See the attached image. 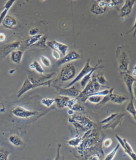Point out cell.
<instances>
[{"instance_id":"6da1fadb","label":"cell","mask_w":136,"mask_h":160,"mask_svg":"<svg viewBox=\"0 0 136 160\" xmlns=\"http://www.w3.org/2000/svg\"><path fill=\"white\" fill-rule=\"evenodd\" d=\"M69 122L72 124L77 130L80 131H88L95 126V123L87 117L80 115H73L69 119Z\"/></svg>"},{"instance_id":"7a4b0ae2","label":"cell","mask_w":136,"mask_h":160,"mask_svg":"<svg viewBox=\"0 0 136 160\" xmlns=\"http://www.w3.org/2000/svg\"><path fill=\"white\" fill-rule=\"evenodd\" d=\"M96 134L92 130L87 131L84 136L79 146H78V152L81 155L83 156L87 151L94 146L97 142V137Z\"/></svg>"},{"instance_id":"3957f363","label":"cell","mask_w":136,"mask_h":160,"mask_svg":"<svg viewBox=\"0 0 136 160\" xmlns=\"http://www.w3.org/2000/svg\"><path fill=\"white\" fill-rule=\"evenodd\" d=\"M101 87V86L97 82L96 77H92L91 81L84 88V90L80 92V94L77 98L82 102H85L90 96L99 91Z\"/></svg>"},{"instance_id":"277c9868","label":"cell","mask_w":136,"mask_h":160,"mask_svg":"<svg viewBox=\"0 0 136 160\" xmlns=\"http://www.w3.org/2000/svg\"><path fill=\"white\" fill-rule=\"evenodd\" d=\"M118 49H119L117 50V56L119 59V68L120 72L124 74L128 73L129 71V57L125 51L120 49V47L118 48Z\"/></svg>"},{"instance_id":"5b68a950","label":"cell","mask_w":136,"mask_h":160,"mask_svg":"<svg viewBox=\"0 0 136 160\" xmlns=\"http://www.w3.org/2000/svg\"><path fill=\"white\" fill-rule=\"evenodd\" d=\"M52 80H49L46 81V82H43L42 83L38 84H35L31 83L29 81L28 78H26L25 81H24V83L22 84L21 88H20V89L19 90L18 92L17 93V97L20 98V97L25 94L26 92H27V91L30 90L35 89L37 87H42V86H49L51 85V83L52 82Z\"/></svg>"},{"instance_id":"8992f818","label":"cell","mask_w":136,"mask_h":160,"mask_svg":"<svg viewBox=\"0 0 136 160\" xmlns=\"http://www.w3.org/2000/svg\"><path fill=\"white\" fill-rule=\"evenodd\" d=\"M76 73V68L73 65L68 64L64 67L60 73V80L62 82H66L74 78Z\"/></svg>"},{"instance_id":"52a82bcc","label":"cell","mask_w":136,"mask_h":160,"mask_svg":"<svg viewBox=\"0 0 136 160\" xmlns=\"http://www.w3.org/2000/svg\"><path fill=\"white\" fill-rule=\"evenodd\" d=\"M15 117L21 118H28L35 116L38 112L36 111H29L21 106H17L12 111Z\"/></svg>"},{"instance_id":"ba28073f","label":"cell","mask_w":136,"mask_h":160,"mask_svg":"<svg viewBox=\"0 0 136 160\" xmlns=\"http://www.w3.org/2000/svg\"><path fill=\"white\" fill-rule=\"evenodd\" d=\"M55 74V73H49L46 75H37L33 73H30L28 75V79L32 83L38 84L50 80Z\"/></svg>"},{"instance_id":"9c48e42d","label":"cell","mask_w":136,"mask_h":160,"mask_svg":"<svg viewBox=\"0 0 136 160\" xmlns=\"http://www.w3.org/2000/svg\"><path fill=\"white\" fill-rule=\"evenodd\" d=\"M90 60H91L90 59H88L86 64L84 66V68L82 69V71H80V73L78 74L76 78H74V80H73V81H71L69 84H68L67 86L64 88H69L71 87L74 84L82 80V78H83L85 76L88 74L91 71H92L94 68V67L93 68L90 65V64H89Z\"/></svg>"},{"instance_id":"30bf717a","label":"cell","mask_w":136,"mask_h":160,"mask_svg":"<svg viewBox=\"0 0 136 160\" xmlns=\"http://www.w3.org/2000/svg\"><path fill=\"white\" fill-rule=\"evenodd\" d=\"M116 138L119 142L120 145L121 146L122 148H123L124 151L133 160H136V155L134 153V151L133 150V148L129 144L128 142L127 141L126 139H122L119 136L116 135Z\"/></svg>"},{"instance_id":"8fae6325","label":"cell","mask_w":136,"mask_h":160,"mask_svg":"<svg viewBox=\"0 0 136 160\" xmlns=\"http://www.w3.org/2000/svg\"><path fill=\"white\" fill-rule=\"evenodd\" d=\"M56 89L58 91L59 95L69 97H73L77 98L81 92L78 89H77L76 87L74 86H72L69 88H62L58 87H56Z\"/></svg>"},{"instance_id":"7c38bea8","label":"cell","mask_w":136,"mask_h":160,"mask_svg":"<svg viewBox=\"0 0 136 160\" xmlns=\"http://www.w3.org/2000/svg\"><path fill=\"white\" fill-rule=\"evenodd\" d=\"M47 47L51 48V49L54 50H58L60 52L63 56H65L69 50V48L66 44L61 43L60 42H57L55 40H53L51 41H47L46 43Z\"/></svg>"},{"instance_id":"4fadbf2b","label":"cell","mask_w":136,"mask_h":160,"mask_svg":"<svg viewBox=\"0 0 136 160\" xmlns=\"http://www.w3.org/2000/svg\"><path fill=\"white\" fill-rule=\"evenodd\" d=\"M80 57V55L78 52L76 51H72L71 52L69 53L68 55H65L63 58L60 59V60L56 63V66L58 68L59 66L62 65L65 63L77 60L79 59Z\"/></svg>"},{"instance_id":"5bb4252c","label":"cell","mask_w":136,"mask_h":160,"mask_svg":"<svg viewBox=\"0 0 136 160\" xmlns=\"http://www.w3.org/2000/svg\"><path fill=\"white\" fill-rule=\"evenodd\" d=\"M136 2L135 0H127L125 1L124 6H122L120 10V15L121 17H124L128 16L132 12L133 8Z\"/></svg>"},{"instance_id":"9a60e30c","label":"cell","mask_w":136,"mask_h":160,"mask_svg":"<svg viewBox=\"0 0 136 160\" xmlns=\"http://www.w3.org/2000/svg\"><path fill=\"white\" fill-rule=\"evenodd\" d=\"M124 82L125 83V85L127 86V89L129 91V93L130 95L131 99H133L135 96L134 92L133 91V84L135 81L136 79L133 76L128 74V73L124 74Z\"/></svg>"},{"instance_id":"2e32d148","label":"cell","mask_w":136,"mask_h":160,"mask_svg":"<svg viewBox=\"0 0 136 160\" xmlns=\"http://www.w3.org/2000/svg\"><path fill=\"white\" fill-rule=\"evenodd\" d=\"M124 116V114H121V113L118 114L116 117L113 118L111 122H109V123L106 124V125L103 126V129H106L111 128L112 129L115 130V128L119 126V123L122 122Z\"/></svg>"},{"instance_id":"e0dca14e","label":"cell","mask_w":136,"mask_h":160,"mask_svg":"<svg viewBox=\"0 0 136 160\" xmlns=\"http://www.w3.org/2000/svg\"><path fill=\"white\" fill-rule=\"evenodd\" d=\"M2 24L4 28L11 29L17 25V22L12 17L10 16L9 15H7L4 18Z\"/></svg>"},{"instance_id":"ac0fdd59","label":"cell","mask_w":136,"mask_h":160,"mask_svg":"<svg viewBox=\"0 0 136 160\" xmlns=\"http://www.w3.org/2000/svg\"><path fill=\"white\" fill-rule=\"evenodd\" d=\"M100 64V62L99 61L98 64H96V66H95L94 68L92 71H91L88 74L86 75L83 78H82L81 82H80V84H81V86H82V88H84H84L87 85L88 83L91 81V78H92V75H93L94 72L96 69H97V68H102V67L98 66Z\"/></svg>"},{"instance_id":"d6986e66","label":"cell","mask_w":136,"mask_h":160,"mask_svg":"<svg viewBox=\"0 0 136 160\" xmlns=\"http://www.w3.org/2000/svg\"><path fill=\"white\" fill-rule=\"evenodd\" d=\"M70 98L69 97L63 96H59L55 99V102L56 103V106L59 108H66V104Z\"/></svg>"},{"instance_id":"ffe728a7","label":"cell","mask_w":136,"mask_h":160,"mask_svg":"<svg viewBox=\"0 0 136 160\" xmlns=\"http://www.w3.org/2000/svg\"><path fill=\"white\" fill-rule=\"evenodd\" d=\"M15 2H16L15 0H9L6 2V4L3 7V10L0 14V26L2 24L4 18L7 16L9 10L10 9V8L12 6L13 4Z\"/></svg>"},{"instance_id":"44dd1931","label":"cell","mask_w":136,"mask_h":160,"mask_svg":"<svg viewBox=\"0 0 136 160\" xmlns=\"http://www.w3.org/2000/svg\"><path fill=\"white\" fill-rule=\"evenodd\" d=\"M24 52L21 50H15L11 52V59L16 64H20L21 62Z\"/></svg>"},{"instance_id":"7402d4cb","label":"cell","mask_w":136,"mask_h":160,"mask_svg":"<svg viewBox=\"0 0 136 160\" xmlns=\"http://www.w3.org/2000/svg\"><path fill=\"white\" fill-rule=\"evenodd\" d=\"M9 141L12 145L16 147H20L24 144L23 140L17 135H12L9 138Z\"/></svg>"},{"instance_id":"603a6c76","label":"cell","mask_w":136,"mask_h":160,"mask_svg":"<svg viewBox=\"0 0 136 160\" xmlns=\"http://www.w3.org/2000/svg\"><path fill=\"white\" fill-rule=\"evenodd\" d=\"M127 99L128 98L126 97L114 94L113 93H112V94L111 95L110 101L115 104H122V103H124L125 100H127Z\"/></svg>"},{"instance_id":"cb8c5ba5","label":"cell","mask_w":136,"mask_h":160,"mask_svg":"<svg viewBox=\"0 0 136 160\" xmlns=\"http://www.w3.org/2000/svg\"><path fill=\"white\" fill-rule=\"evenodd\" d=\"M43 35L42 34H37L36 35H35L33 37H30L28 38L27 40L26 41V45L27 47H31L34 45L35 44L38 42Z\"/></svg>"},{"instance_id":"d4e9b609","label":"cell","mask_w":136,"mask_h":160,"mask_svg":"<svg viewBox=\"0 0 136 160\" xmlns=\"http://www.w3.org/2000/svg\"><path fill=\"white\" fill-rule=\"evenodd\" d=\"M106 11V8H101L97 4H94L91 8V11L95 15H101Z\"/></svg>"},{"instance_id":"484cf974","label":"cell","mask_w":136,"mask_h":160,"mask_svg":"<svg viewBox=\"0 0 136 160\" xmlns=\"http://www.w3.org/2000/svg\"><path fill=\"white\" fill-rule=\"evenodd\" d=\"M126 111L129 112L131 116L134 118V120H136V111L134 108V99H131L130 102L126 106Z\"/></svg>"},{"instance_id":"4316f807","label":"cell","mask_w":136,"mask_h":160,"mask_svg":"<svg viewBox=\"0 0 136 160\" xmlns=\"http://www.w3.org/2000/svg\"><path fill=\"white\" fill-rule=\"evenodd\" d=\"M82 140V137L78 135L77 136L75 137L70 140H69V141H68L67 143L69 146L76 148L79 146Z\"/></svg>"},{"instance_id":"83f0119b","label":"cell","mask_w":136,"mask_h":160,"mask_svg":"<svg viewBox=\"0 0 136 160\" xmlns=\"http://www.w3.org/2000/svg\"><path fill=\"white\" fill-rule=\"evenodd\" d=\"M119 147H120V145L118 144V145H116V147L113 149L109 154H107L106 157H105L104 160H113V158L115 156L118 150L119 149Z\"/></svg>"},{"instance_id":"f1b7e54d","label":"cell","mask_w":136,"mask_h":160,"mask_svg":"<svg viewBox=\"0 0 136 160\" xmlns=\"http://www.w3.org/2000/svg\"><path fill=\"white\" fill-rule=\"evenodd\" d=\"M41 102L43 105L47 108H50L55 102L54 99L49 98H44L41 100Z\"/></svg>"},{"instance_id":"f546056e","label":"cell","mask_w":136,"mask_h":160,"mask_svg":"<svg viewBox=\"0 0 136 160\" xmlns=\"http://www.w3.org/2000/svg\"><path fill=\"white\" fill-rule=\"evenodd\" d=\"M103 98V96H91L89 97L87 100H88L89 102H91V103H94V104H99L101 101L102 100Z\"/></svg>"},{"instance_id":"4dcf8cb0","label":"cell","mask_w":136,"mask_h":160,"mask_svg":"<svg viewBox=\"0 0 136 160\" xmlns=\"http://www.w3.org/2000/svg\"><path fill=\"white\" fill-rule=\"evenodd\" d=\"M33 64L34 69L37 72H38L40 74H43L45 73L44 69L43 68L42 66L40 65V64L37 61L35 60V61L33 62Z\"/></svg>"},{"instance_id":"1f68e13d","label":"cell","mask_w":136,"mask_h":160,"mask_svg":"<svg viewBox=\"0 0 136 160\" xmlns=\"http://www.w3.org/2000/svg\"><path fill=\"white\" fill-rule=\"evenodd\" d=\"M47 41V38L46 37H43L40 40L38 41V42L35 44L33 46L35 47H38L45 48L47 47V46L46 44Z\"/></svg>"},{"instance_id":"d6a6232c","label":"cell","mask_w":136,"mask_h":160,"mask_svg":"<svg viewBox=\"0 0 136 160\" xmlns=\"http://www.w3.org/2000/svg\"><path fill=\"white\" fill-rule=\"evenodd\" d=\"M10 152L4 149L0 148V160H8Z\"/></svg>"},{"instance_id":"836d02e7","label":"cell","mask_w":136,"mask_h":160,"mask_svg":"<svg viewBox=\"0 0 136 160\" xmlns=\"http://www.w3.org/2000/svg\"><path fill=\"white\" fill-rule=\"evenodd\" d=\"M113 90H114V88H112L111 89H110V92H109V94L106 95V96H104L103 97V98H102V100L101 101V102H100L99 104H106V103H107L108 102H110V99H111V95L112 94Z\"/></svg>"},{"instance_id":"e575fe53","label":"cell","mask_w":136,"mask_h":160,"mask_svg":"<svg viewBox=\"0 0 136 160\" xmlns=\"http://www.w3.org/2000/svg\"><path fill=\"white\" fill-rule=\"evenodd\" d=\"M40 61L42 62V64H43L44 66L45 67L49 68L51 65V62L49 59L47 58V57L45 56H42L40 57Z\"/></svg>"},{"instance_id":"d590c367","label":"cell","mask_w":136,"mask_h":160,"mask_svg":"<svg viewBox=\"0 0 136 160\" xmlns=\"http://www.w3.org/2000/svg\"><path fill=\"white\" fill-rule=\"evenodd\" d=\"M77 101H78V99L76 98L73 99L70 98V99L67 102L66 107L69 108L70 109H71L75 104H77Z\"/></svg>"},{"instance_id":"8d00e7d4","label":"cell","mask_w":136,"mask_h":160,"mask_svg":"<svg viewBox=\"0 0 136 160\" xmlns=\"http://www.w3.org/2000/svg\"><path fill=\"white\" fill-rule=\"evenodd\" d=\"M71 109L73 111H75V112H84L85 111V108L84 106L80 105L79 104H75L73 108Z\"/></svg>"},{"instance_id":"74e56055","label":"cell","mask_w":136,"mask_h":160,"mask_svg":"<svg viewBox=\"0 0 136 160\" xmlns=\"http://www.w3.org/2000/svg\"><path fill=\"white\" fill-rule=\"evenodd\" d=\"M118 113H115V114H111V115H110V116H109L108 118H105L104 120H103L102 121H101V123H109V122H111V121H112L113 118L116 117V115H118Z\"/></svg>"},{"instance_id":"f35d334b","label":"cell","mask_w":136,"mask_h":160,"mask_svg":"<svg viewBox=\"0 0 136 160\" xmlns=\"http://www.w3.org/2000/svg\"><path fill=\"white\" fill-rule=\"evenodd\" d=\"M96 80H97V82H98V83L101 86L104 85L107 82L106 80L102 75L96 77Z\"/></svg>"},{"instance_id":"ab89813d","label":"cell","mask_w":136,"mask_h":160,"mask_svg":"<svg viewBox=\"0 0 136 160\" xmlns=\"http://www.w3.org/2000/svg\"><path fill=\"white\" fill-rule=\"evenodd\" d=\"M39 29L37 28H33L30 29L29 31V35L30 37H33L35 35H37V33L39 32Z\"/></svg>"},{"instance_id":"60d3db41","label":"cell","mask_w":136,"mask_h":160,"mask_svg":"<svg viewBox=\"0 0 136 160\" xmlns=\"http://www.w3.org/2000/svg\"><path fill=\"white\" fill-rule=\"evenodd\" d=\"M52 56L55 60H60V54L57 50H53L52 51Z\"/></svg>"},{"instance_id":"b9f144b4","label":"cell","mask_w":136,"mask_h":160,"mask_svg":"<svg viewBox=\"0 0 136 160\" xmlns=\"http://www.w3.org/2000/svg\"><path fill=\"white\" fill-rule=\"evenodd\" d=\"M61 146H62L61 144L59 143V144H58V148H57V154H56V157H55V158L54 160H60V149H61Z\"/></svg>"},{"instance_id":"7bdbcfd3","label":"cell","mask_w":136,"mask_h":160,"mask_svg":"<svg viewBox=\"0 0 136 160\" xmlns=\"http://www.w3.org/2000/svg\"><path fill=\"white\" fill-rule=\"evenodd\" d=\"M112 140H111V139H107L104 142V145L105 148H109L112 145Z\"/></svg>"},{"instance_id":"ee69618b","label":"cell","mask_w":136,"mask_h":160,"mask_svg":"<svg viewBox=\"0 0 136 160\" xmlns=\"http://www.w3.org/2000/svg\"><path fill=\"white\" fill-rule=\"evenodd\" d=\"M106 4H107V3L105 1H98V4H97V5L101 8H106Z\"/></svg>"},{"instance_id":"f6af8a7d","label":"cell","mask_w":136,"mask_h":160,"mask_svg":"<svg viewBox=\"0 0 136 160\" xmlns=\"http://www.w3.org/2000/svg\"><path fill=\"white\" fill-rule=\"evenodd\" d=\"M89 160H100V157L96 154H94L89 157Z\"/></svg>"},{"instance_id":"bcb514c9","label":"cell","mask_w":136,"mask_h":160,"mask_svg":"<svg viewBox=\"0 0 136 160\" xmlns=\"http://www.w3.org/2000/svg\"><path fill=\"white\" fill-rule=\"evenodd\" d=\"M112 1L115 4V6L119 5V4L124 3V1H119V0H112Z\"/></svg>"},{"instance_id":"7dc6e473","label":"cell","mask_w":136,"mask_h":160,"mask_svg":"<svg viewBox=\"0 0 136 160\" xmlns=\"http://www.w3.org/2000/svg\"><path fill=\"white\" fill-rule=\"evenodd\" d=\"M6 35L4 34L0 33V42H3L4 41L6 40Z\"/></svg>"},{"instance_id":"c3c4849f","label":"cell","mask_w":136,"mask_h":160,"mask_svg":"<svg viewBox=\"0 0 136 160\" xmlns=\"http://www.w3.org/2000/svg\"><path fill=\"white\" fill-rule=\"evenodd\" d=\"M106 6H107V7L109 8H113L115 7V4L113 3L112 1H110L107 3Z\"/></svg>"},{"instance_id":"681fc988","label":"cell","mask_w":136,"mask_h":160,"mask_svg":"<svg viewBox=\"0 0 136 160\" xmlns=\"http://www.w3.org/2000/svg\"><path fill=\"white\" fill-rule=\"evenodd\" d=\"M68 113L70 115H72L73 116V115H74V111L72 110V109H70L68 111Z\"/></svg>"},{"instance_id":"f907efd6","label":"cell","mask_w":136,"mask_h":160,"mask_svg":"<svg viewBox=\"0 0 136 160\" xmlns=\"http://www.w3.org/2000/svg\"><path fill=\"white\" fill-rule=\"evenodd\" d=\"M136 65L134 66V70H133V73H132V74H133V75L134 76V77H135L136 76Z\"/></svg>"},{"instance_id":"816d5d0a","label":"cell","mask_w":136,"mask_h":160,"mask_svg":"<svg viewBox=\"0 0 136 160\" xmlns=\"http://www.w3.org/2000/svg\"><path fill=\"white\" fill-rule=\"evenodd\" d=\"M121 18L122 21H124V17H121Z\"/></svg>"}]
</instances>
